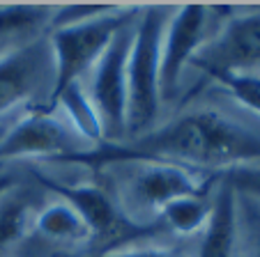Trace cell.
<instances>
[{
  "mask_svg": "<svg viewBox=\"0 0 260 257\" xmlns=\"http://www.w3.org/2000/svg\"><path fill=\"white\" fill-rule=\"evenodd\" d=\"M58 161L90 168L115 163H168L189 170L216 168L228 172L260 165V133L223 113L196 111L138 133L132 140L104 142Z\"/></svg>",
  "mask_w": 260,
  "mask_h": 257,
  "instance_id": "obj_1",
  "label": "cell"
},
{
  "mask_svg": "<svg viewBox=\"0 0 260 257\" xmlns=\"http://www.w3.org/2000/svg\"><path fill=\"white\" fill-rule=\"evenodd\" d=\"M166 5H150L138 10L134 21V37L127 60V136L145 133L152 129L161 103L159 69H161V37L168 23Z\"/></svg>",
  "mask_w": 260,
  "mask_h": 257,
  "instance_id": "obj_2",
  "label": "cell"
},
{
  "mask_svg": "<svg viewBox=\"0 0 260 257\" xmlns=\"http://www.w3.org/2000/svg\"><path fill=\"white\" fill-rule=\"evenodd\" d=\"M141 7H118L111 14L99 19L85 21V23L67 25V28L51 30L49 46L53 55V90H51L49 103L72 83H81V78L92 71L99 62L115 34L136 19ZM46 103V106H49Z\"/></svg>",
  "mask_w": 260,
  "mask_h": 257,
  "instance_id": "obj_3",
  "label": "cell"
},
{
  "mask_svg": "<svg viewBox=\"0 0 260 257\" xmlns=\"http://www.w3.org/2000/svg\"><path fill=\"white\" fill-rule=\"evenodd\" d=\"M134 21L115 34L106 53L90 71V85L85 88L102 120L104 142H122L127 138V60L134 37Z\"/></svg>",
  "mask_w": 260,
  "mask_h": 257,
  "instance_id": "obj_4",
  "label": "cell"
},
{
  "mask_svg": "<svg viewBox=\"0 0 260 257\" xmlns=\"http://www.w3.org/2000/svg\"><path fill=\"white\" fill-rule=\"evenodd\" d=\"M32 177L37 184H42L44 189H49L51 193H55L62 202H67L69 207H74L79 211V216L85 221V225L90 228L92 237L108 239L111 246L106 250L127 246V239L132 237H145V234H157L164 228L161 223L152 225H138L132 218L122 216L115 207V202L104 193L99 186L92 184H62V181L53 179V177L44 175L40 170H32Z\"/></svg>",
  "mask_w": 260,
  "mask_h": 257,
  "instance_id": "obj_5",
  "label": "cell"
},
{
  "mask_svg": "<svg viewBox=\"0 0 260 257\" xmlns=\"http://www.w3.org/2000/svg\"><path fill=\"white\" fill-rule=\"evenodd\" d=\"M81 138L72 126L46 106L23 115L5 136L0 138V163L16 159H51L58 161L81 152Z\"/></svg>",
  "mask_w": 260,
  "mask_h": 257,
  "instance_id": "obj_6",
  "label": "cell"
},
{
  "mask_svg": "<svg viewBox=\"0 0 260 257\" xmlns=\"http://www.w3.org/2000/svg\"><path fill=\"white\" fill-rule=\"evenodd\" d=\"M189 67H196L203 76L214 71L260 74V7L228 16Z\"/></svg>",
  "mask_w": 260,
  "mask_h": 257,
  "instance_id": "obj_7",
  "label": "cell"
},
{
  "mask_svg": "<svg viewBox=\"0 0 260 257\" xmlns=\"http://www.w3.org/2000/svg\"><path fill=\"white\" fill-rule=\"evenodd\" d=\"M210 191L212 184L189 168L168 163H132V172L124 184V198L136 213H152L159 218L166 204Z\"/></svg>",
  "mask_w": 260,
  "mask_h": 257,
  "instance_id": "obj_8",
  "label": "cell"
},
{
  "mask_svg": "<svg viewBox=\"0 0 260 257\" xmlns=\"http://www.w3.org/2000/svg\"><path fill=\"white\" fill-rule=\"evenodd\" d=\"M42 90H53V55L49 39H32L0 53V115L21 108Z\"/></svg>",
  "mask_w": 260,
  "mask_h": 257,
  "instance_id": "obj_9",
  "label": "cell"
},
{
  "mask_svg": "<svg viewBox=\"0 0 260 257\" xmlns=\"http://www.w3.org/2000/svg\"><path fill=\"white\" fill-rule=\"evenodd\" d=\"M207 28H210V7L203 3L180 5L175 14L168 16L161 37V69H159L161 99L175 94L184 69L207 44Z\"/></svg>",
  "mask_w": 260,
  "mask_h": 257,
  "instance_id": "obj_10",
  "label": "cell"
},
{
  "mask_svg": "<svg viewBox=\"0 0 260 257\" xmlns=\"http://www.w3.org/2000/svg\"><path fill=\"white\" fill-rule=\"evenodd\" d=\"M212 189V213L203 228V239L196 257H235L240 241L237 221V193L216 177Z\"/></svg>",
  "mask_w": 260,
  "mask_h": 257,
  "instance_id": "obj_11",
  "label": "cell"
},
{
  "mask_svg": "<svg viewBox=\"0 0 260 257\" xmlns=\"http://www.w3.org/2000/svg\"><path fill=\"white\" fill-rule=\"evenodd\" d=\"M55 5L49 3H3L0 5V53L23 46L51 25Z\"/></svg>",
  "mask_w": 260,
  "mask_h": 257,
  "instance_id": "obj_12",
  "label": "cell"
},
{
  "mask_svg": "<svg viewBox=\"0 0 260 257\" xmlns=\"http://www.w3.org/2000/svg\"><path fill=\"white\" fill-rule=\"evenodd\" d=\"M49 108H53V111L58 108L62 120L72 126V131L83 142H90L92 147L104 145L102 120H99L97 108H94L88 90L83 88V83H72V85H67V88L49 103Z\"/></svg>",
  "mask_w": 260,
  "mask_h": 257,
  "instance_id": "obj_13",
  "label": "cell"
},
{
  "mask_svg": "<svg viewBox=\"0 0 260 257\" xmlns=\"http://www.w3.org/2000/svg\"><path fill=\"white\" fill-rule=\"evenodd\" d=\"M32 221L37 232L44 239H51V241L81 243L92 237V232L85 225V221L79 216V211L62 200H55V202L42 207L35 213Z\"/></svg>",
  "mask_w": 260,
  "mask_h": 257,
  "instance_id": "obj_14",
  "label": "cell"
},
{
  "mask_svg": "<svg viewBox=\"0 0 260 257\" xmlns=\"http://www.w3.org/2000/svg\"><path fill=\"white\" fill-rule=\"evenodd\" d=\"M32 221V195L14 184L0 195V257H5L28 232Z\"/></svg>",
  "mask_w": 260,
  "mask_h": 257,
  "instance_id": "obj_15",
  "label": "cell"
},
{
  "mask_svg": "<svg viewBox=\"0 0 260 257\" xmlns=\"http://www.w3.org/2000/svg\"><path fill=\"white\" fill-rule=\"evenodd\" d=\"M214 189V186H212ZM212 213V191L203 195H189L166 204L159 213V223L173 234H196L207 225Z\"/></svg>",
  "mask_w": 260,
  "mask_h": 257,
  "instance_id": "obj_16",
  "label": "cell"
},
{
  "mask_svg": "<svg viewBox=\"0 0 260 257\" xmlns=\"http://www.w3.org/2000/svg\"><path fill=\"white\" fill-rule=\"evenodd\" d=\"M210 81L226 90L240 106L260 117V74H237V71H214Z\"/></svg>",
  "mask_w": 260,
  "mask_h": 257,
  "instance_id": "obj_17",
  "label": "cell"
},
{
  "mask_svg": "<svg viewBox=\"0 0 260 257\" xmlns=\"http://www.w3.org/2000/svg\"><path fill=\"white\" fill-rule=\"evenodd\" d=\"M118 7L122 5H108V3H67V5H55L53 19H51V30L99 19L104 14L115 12Z\"/></svg>",
  "mask_w": 260,
  "mask_h": 257,
  "instance_id": "obj_18",
  "label": "cell"
},
{
  "mask_svg": "<svg viewBox=\"0 0 260 257\" xmlns=\"http://www.w3.org/2000/svg\"><path fill=\"white\" fill-rule=\"evenodd\" d=\"M237 221L246 237V257H260V200L237 193Z\"/></svg>",
  "mask_w": 260,
  "mask_h": 257,
  "instance_id": "obj_19",
  "label": "cell"
},
{
  "mask_svg": "<svg viewBox=\"0 0 260 257\" xmlns=\"http://www.w3.org/2000/svg\"><path fill=\"white\" fill-rule=\"evenodd\" d=\"M221 181H226L235 193L251 195L260 200V165H246V168H235L219 175Z\"/></svg>",
  "mask_w": 260,
  "mask_h": 257,
  "instance_id": "obj_20",
  "label": "cell"
},
{
  "mask_svg": "<svg viewBox=\"0 0 260 257\" xmlns=\"http://www.w3.org/2000/svg\"><path fill=\"white\" fill-rule=\"evenodd\" d=\"M92 257H182L180 252L168 250V248H154V246H122L113 250H102Z\"/></svg>",
  "mask_w": 260,
  "mask_h": 257,
  "instance_id": "obj_21",
  "label": "cell"
},
{
  "mask_svg": "<svg viewBox=\"0 0 260 257\" xmlns=\"http://www.w3.org/2000/svg\"><path fill=\"white\" fill-rule=\"evenodd\" d=\"M14 184H19V181H16L14 177L10 175V172H0V195L5 193L7 189H12Z\"/></svg>",
  "mask_w": 260,
  "mask_h": 257,
  "instance_id": "obj_22",
  "label": "cell"
}]
</instances>
